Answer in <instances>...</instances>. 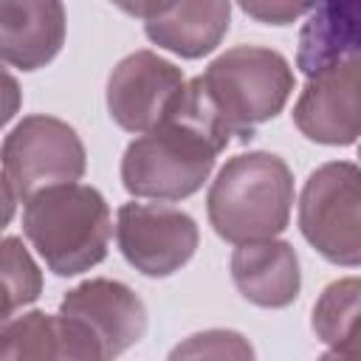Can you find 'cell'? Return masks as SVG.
Instances as JSON below:
<instances>
[{
  "label": "cell",
  "mask_w": 361,
  "mask_h": 361,
  "mask_svg": "<svg viewBox=\"0 0 361 361\" xmlns=\"http://www.w3.org/2000/svg\"><path fill=\"white\" fill-rule=\"evenodd\" d=\"M231 135L220 121L203 79L183 85L166 116L135 135L121 155V183L133 197L175 203L192 197L209 180L217 155Z\"/></svg>",
  "instance_id": "obj_1"
},
{
  "label": "cell",
  "mask_w": 361,
  "mask_h": 361,
  "mask_svg": "<svg viewBox=\"0 0 361 361\" xmlns=\"http://www.w3.org/2000/svg\"><path fill=\"white\" fill-rule=\"evenodd\" d=\"M293 209V172L274 152H240L228 158L206 195V214L226 243L274 240L288 228Z\"/></svg>",
  "instance_id": "obj_2"
},
{
  "label": "cell",
  "mask_w": 361,
  "mask_h": 361,
  "mask_svg": "<svg viewBox=\"0 0 361 361\" xmlns=\"http://www.w3.org/2000/svg\"><path fill=\"white\" fill-rule=\"evenodd\" d=\"M23 234L56 276H76L107 257L113 217L104 195L90 183L45 189L23 206Z\"/></svg>",
  "instance_id": "obj_3"
},
{
  "label": "cell",
  "mask_w": 361,
  "mask_h": 361,
  "mask_svg": "<svg viewBox=\"0 0 361 361\" xmlns=\"http://www.w3.org/2000/svg\"><path fill=\"white\" fill-rule=\"evenodd\" d=\"M203 87L237 141H251L257 127L276 118L293 93L290 62L262 45H234L214 56L200 76Z\"/></svg>",
  "instance_id": "obj_4"
},
{
  "label": "cell",
  "mask_w": 361,
  "mask_h": 361,
  "mask_svg": "<svg viewBox=\"0 0 361 361\" xmlns=\"http://www.w3.org/2000/svg\"><path fill=\"white\" fill-rule=\"evenodd\" d=\"M0 166L17 200L25 203L45 189L79 183L87 169V152L68 121L31 113L3 138Z\"/></svg>",
  "instance_id": "obj_5"
},
{
  "label": "cell",
  "mask_w": 361,
  "mask_h": 361,
  "mask_svg": "<svg viewBox=\"0 0 361 361\" xmlns=\"http://www.w3.org/2000/svg\"><path fill=\"white\" fill-rule=\"evenodd\" d=\"M361 172L353 161H327L299 195V231L333 265L361 262Z\"/></svg>",
  "instance_id": "obj_6"
},
{
  "label": "cell",
  "mask_w": 361,
  "mask_h": 361,
  "mask_svg": "<svg viewBox=\"0 0 361 361\" xmlns=\"http://www.w3.org/2000/svg\"><path fill=\"white\" fill-rule=\"evenodd\" d=\"M121 257L144 276L161 279L180 271L197 251L200 231L192 214L166 203H124L116 214Z\"/></svg>",
  "instance_id": "obj_7"
},
{
  "label": "cell",
  "mask_w": 361,
  "mask_h": 361,
  "mask_svg": "<svg viewBox=\"0 0 361 361\" xmlns=\"http://www.w3.org/2000/svg\"><path fill=\"white\" fill-rule=\"evenodd\" d=\"M183 71L155 51L127 54L107 79L110 118L135 135L149 133L183 90Z\"/></svg>",
  "instance_id": "obj_8"
},
{
  "label": "cell",
  "mask_w": 361,
  "mask_h": 361,
  "mask_svg": "<svg viewBox=\"0 0 361 361\" xmlns=\"http://www.w3.org/2000/svg\"><path fill=\"white\" fill-rule=\"evenodd\" d=\"M59 313L76 319L99 341L104 361H116L147 333V307L141 296L130 285L107 276L85 279L71 288L59 302Z\"/></svg>",
  "instance_id": "obj_9"
},
{
  "label": "cell",
  "mask_w": 361,
  "mask_h": 361,
  "mask_svg": "<svg viewBox=\"0 0 361 361\" xmlns=\"http://www.w3.org/2000/svg\"><path fill=\"white\" fill-rule=\"evenodd\" d=\"M296 130L327 147H350L361 130V99H358V56L324 71L302 87L293 104Z\"/></svg>",
  "instance_id": "obj_10"
},
{
  "label": "cell",
  "mask_w": 361,
  "mask_h": 361,
  "mask_svg": "<svg viewBox=\"0 0 361 361\" xmlns=\"http://www.w3.org/2000/svg\"><path fill=\"white\" fill-rule=\"evenodd\" d=\"M127 14L144 20V34L164 51L183 59L212 54L231 23V3L226 0H178V3H121Z\"/></svg>",
  "instance_id": "obj_11"
},
{
  "label": "cell",
  "mask_w": 361,
  "mask_h": 361,
  "mask_svg": "<svg viewBox=\"0 0 361 361\" xmlns=\"http://www.w3.org/2000/svg\"><path fill=\"white\" fill-rule=\"evenodd\" d=\"M0 361H104L99 341L71 316L28 310L0 330Z\"/></svg>",
  "instance_id": "obj_12"
},
{
  "label": "cell",
  "mask_w": 361,
  "mask_h": 361,
  "mask_svg": "<svg viewBox=\"0 0 361 361\" xmlns=\"http://www.w3.org/2000/svg\"><path fill=\"white\" fill-rule=\"evenodd\" d=\"M68 14L59 0H0V62L45 68L65 42Z\"/></svg>",
  "instance_id": "obj_13"
},
{
  "label": "cell",
  "mask_w": 361,
  "mask_h": 361,
  "mask_svg": "<svg viewBox=\"0 0 361 361\" xmlns=\"http://www.w3.org/2000/svg\"><path fill=\"white\" fill-rule=\"evenodd\" d=\"M231 279L243 299L257 307L279 310L296 302L302 288L299 257L288 240L243 243L231 254Z\"/></svg>",
  "instance_id": "obj_14"
},
{
  "label": "cell",
  "mask_w": 361,
  "mask_h": 361,
  "mask_svg": "<svg viewBox=\"0 0 361 361\" xmlns=\"http://www.w3.org/2000/svg\"><path fill=\"white\" fill-rule=\"evenodd\" d=\"M361 45V6L353 0H330L313 3L307 11L299 48H296V68L313 79L324 71H333L358 56Z\"/></svg>",
  "instance_id": "obj_15"
},
{
  "label": "cell",
  "mask_w": 361,
  "mask_h": 361,
  "mask_svg": "<svg viewBox=\"0 0 361 361\" xmlns=\"http://www.w3.org/2000/svg\"><path fill=\"white\" fill-rule=\"evenodd\" d=\"M358 293L355 276L330 282L313 305V333L330 350H353L358 338Z\"/></svg>",
  "instance_id": "obj_16"
},
{
  "label": "cell",
  "mask_w": 361,
  "mask_h": 361,
  "mask_svg": "<svg viewBox=\"0 0 361 361\" xmlns=\"http://www.w3.org/2000/svg\"><path fill=\"white\" fill-rule=\"evenodd\" d=\"M42 293V271L20 237H0V330Z\"/></svg>",
  "instance_id": "obj_17"
},
{
  "label": "cell",
  "mask_w": 361,
  "mask_h": 361,
  "mask_svg": "<svg viewBox=\"0 0 361 361\" xmlns=\"http://www.w3.org/2000/svg\"><path fill=\"white\" fill-rule=\"evenodd\" d=\"M166 361H257V353L243 333L212 327L186 336L172 347Z\"/></svg>",
  "instance_id": "obj_18"
},
{
  "label": "cell",
  "mask_w": 361,
  "mask_h": 361,
  "mask_svg": "<svg viewBox=\"0 0 361 361\" xmlns=\"http://www.w3.org/2000/svg\"><path fill=\"white\" fill-rule=\"evenodd\" d=\"M248 17L268 23V25H288L296 17L307 14L313 8V3H285V0H245L240 6Z\"/></svg>",
  "instance_id": "obj_19"
},
{
  "label": "cell",
  "mask_w": 361,
  "mask_h": 361,
  "mask_svg": "<svg viewBox=\"0 0 361 361\" xmlns=\"http://www.w3.org/2000/svg\"><path fill=\"white\" fill-rule=\"evenodd\" d=\"M23 107V87L14 73H8L0 62V127H6Z\"/></svg>",
  "instance_id": "obj_20"
},
{
  "label": "cell",
  "mask_w": 361,
  "mask_h": 361,
  "mask_svg": "<svg viewBox=\"0 0 361 361\" xmlns=\"http://www.w3.org/2000/svg\"><path fill=\"white\" fill-rule=\"evenodd\" d=\"M14 212H17V195L0 169V231L14 220Z\"/></svg>",
  "instance_id": "obj_21"
},
{
  "label": "cell",
  "mask_w": 361,
  "mask_h": 361,
  "mask_svg": "<svg viewBox=\"0 0 361 361\" xmlns=\"http://www.w3.org/2000/svg\"><path fill=\"white\" fill-rule=\"evenodd\" d=\"M319 361H358V350L355 347L353 350H327V353H322Z\"/></svg>",
  "instance_id": "obj_22"
}]
</instances>
